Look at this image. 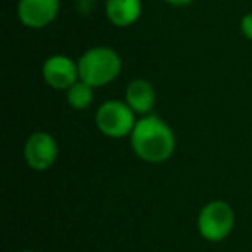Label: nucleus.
<instances>
[{
  "mask_svg": "<svg viewBox=\"0 0 252 252\" xmlns=\"http://www.w3.org/2000/svg\"><path fill=\"white\" fill-rule=\"evenodd\" d=\"M135 156L145 162H164L175 152V133L171 126L156 114H147L137 119L130 135Z\"/></svg>",
  "mask_w": 252,
  "mask_h": 252,
  "instance_id": "f257e3e1",
  "label": "nucleus"
},
{
  "mask_svg": "<svg viewBox=\"0 0 252 252\" xmlns=\"http://www.w3.org/2000/svg\"><path fill=\"white\" fill-rule=\"evenodd\" d=\"M123 61L119 54L111 47H92L78 59L80 80L100 88L109 85L119 76Z\"/></svg>",
  "mask_w": 252,
  "mask_h": 252,
  "instance_id": "f03ea898",
  "label": "nucleus"
},
{
  "mask_svg": "<svg viewBox=\"0 0 252 252\" xmlns=\"http://www.w3.org/2000/svg\"><path fill=\"white\" fill-rule=\"evenodd\" d=\"M235 226V211L224 200H211L197 216L199 235L207 242H221Z\"/></svg>",
  "mask_w": 252,
  "mask_h": 252,
  "instance_id": "7ed1b4c3",
  "label": "nucleus"
},
{
  "mask_svg": "<svg viewBox=\"0 0 252 252\" xmlns=\"http://www.w3.org/2000/svg\"><path fill=\"white\" fill-rule=\"evenodd\" d=\"M131 107L123 100H107L97 109L95 123L102 135L109 138H123L131 135L137 118Z\"/></svg>",
  "mask_w": 252,
  "mask_h": 252,
  "instance_id": "20e7f679",
  "label": "nucleus"
},
{
  "mask_svg": "<svg viewBox=\"0 0 252 252\" xmlns=\"http://www.w3.org/2000/svg\"><path fill=\"white\" fill-rule=\"evenodd\" d=\"M26 164L35 171H47L54 166L59 156L57 140L47 131H35L25 142L23 149Z\"/></svg>",
  "mask_w": 252,
  "mask_h": 252,
  "instance_id": "39448f33",
  "label": "nucleus"
},
{
  "mask_svg": "<svg viewBox=\"0 0 252 252\" xmlns=\"http://www.w3.org/2000/svg\"><path fill=\"white\" fill-rule=\"evenodd\" d=\"M42 76L50 88L69 90L80 80L78 63H74L73 59H69L67 56H63V54L50 56L47 57L42 66Z\"/></svg>",
  "mask_w": 252,
  "mask_h": 252,
  "instance_id": "423d86ee",
  "label": "nucleus"
},
{
  "mask_svg": "<svg viewBox=\"0 0 252 252\" xmlns=\"http://www.w3.org/2000/svg\"><path fill=\"white\" fill-rule=\"evenodd\" d=\"M59 0H19L18 16L25 26L40 30L49 26L59 14Z\"/></svg>",
  "mask_w": 252,
  "mask_h": 252,
  "instance_id": "0eeeda50",
  "label": "nucleus"
},
{
  "mask_svg": "<svg viewBox=\"0 0 252 252\" xmlns=\"http://www.w3.org/2000/svg\"><path fill=\"white\" fill-rule=\"evenodd\" d=\"M125 102L131 107V111L138 116H147L156 105V90L151 81L144 78L131 80L126 87Z\"/></svg>",
  "mask_w": 252,
  "mask_h": 252,
  "instance_id": "6e6552de",
  "label": "nucleus"
},
{
  "mask_svg": "<svg viewBox=\"0 0 252 252\" xmlns=\"http://www.w3.org/2000/svg\"><path fill=\"white\" fill-rule=\"evenodd\" d=\"M105 16L118 28H126L142 16V0H105Z\"/></svg>",
  "mask_w": 252,
  "mask_h": 252,
  "instance_id": "1a4fd4ad",
  "label": "nucleus"
},
{
  "mask_svg": "<svg viewBox=\"0 0 252 252\" xmlns=\"http://www.w3.org/2000/svg\"><path fill=\"white\" fill-rule=\"evenodd\" d=\"M66 100L76 111L90 107L92 102H94V87L78 80L69 90H66Z\"/></svg>",
  "mask_w": 252,
  "mask_h": 252,
  "instance_id": "9d476101",
  "label": "nucleus"
},
{
  "mask_svg": "<svg viewBox=\"0 0 252 252\" xmlns=\"http://www.w3.org/2000/svg\"><path fill=\"white\" fill-rule=\"evenodd\" d=\"M240 30H242V33H244L245 38L252 40V12H247V14L242 18Z\"/></svg>",
  "mask_w": 252,
  "mask_h": 252,
  "instance_id": "9b49d317",
  "label": "nucleus"
},
{
  "mask_svg": "<svg viewBox=\"0 0 252 252\" xmlns=\"http://www.w3.org/2000/svg\"><path fill=\"white\" fill-rule=\"evenodd\" d=\"M166 4L169 5H176V7H183V5H189L192 4V2H195V0H164Z\"/></svg>",
  "mask_w": 252,
  "mask_h": 252,
  "instance_id": "f8f14e48",
  "label": "nucleus"
},
{
  "mask_svg": "<svg viewBox=\"0 0 252 252\" xmlns=\"http://www.w3.org/2000/svg\"><path fill=\"white\" fill-rule=\"evenodd\" d=\"M19 252H35V251H19Z\"/></svg>",
  "mask_w": 252,
  "mask_h": 252,
  "instance_id": "ddd939ff",
  "label": "nucleus"
}]
</instances>
